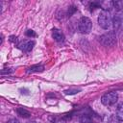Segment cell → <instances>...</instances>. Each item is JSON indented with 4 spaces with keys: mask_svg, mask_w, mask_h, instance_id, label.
Returning a JSON list of instances; mask_svg holds the SVG:
<instances>
[{
    "mask_svg": "<svg viewBox=\"0 0 123 123\" xmlns=\"http://www.w3.org/2000/svg\"><path fill=\"white\" fill-rule=\"evenodd\" d=\"M44 69V66L43 65H41V64H36V65H33V66H31V67H29L28 68V70H27V72H39V71H42Z\"/></svg>",
    "mask_w": 123,
    "mask_h": 123,
    "instance_id": "30bf717a",
    "label": "cell"
},
{
    "mask_svg": "<svg viewBox=\"0 0 123 123\" xmlns=\"http://www.w3.org/2000/svg\"><path fill=\"white\" fill-rule=\"evenodd\" d=\"M52 37H53V38H54L56 41H58V42H62V41L64 40V35H63V33H62L61 30H59V29H54V30H53V32H52Z\"/></svg>",
    "mask_w": 123,
    "mask_h": 123,
    "instance_id": "8992f818",
    "label": "cell"
},
{
    "mask_svg": "<svg viewBox=\"0 0 123 123\" xmlns=\"http://www.w3.org/2000/svg\"><path fill=\"white\" fill-rule=\"evenodd\" d=\"M18 115H20L21 117H24V118H27V117H30L31 116V112L29 111H27L25 108H18L16 110Z\"/></svg>",
    "mask_w": 123,
    "mask_h": 123,
    "instance_id": "ba28073f",
    "label": "cell"
},
{
    "mask_svg": "<svg viewBox=\"0 0 123 123\" xmlns=\"http://www.w3.org/2000/svg\"><path fill=\"white\" fill-rule=\"evenodd\" d=\"M79 90L77 89H74V90H65V94H75V93H78Z\"/></svg>",
    "mask_w": 123,
    "mask_h": 123,
    "instance_id": "ac0fdd59",
    "label": "cell"
},
{
    "mask_svg": "<svg viewBox=\"0 0 123 123\" xmlns=\"http://www.w3.org/2000/svg\"><path fill=\"white\" fill-rule=\"evenodd\" d=\"M49 120L52 123H66L67 119L63 116H58V115H50Z\"/></svg>",
    "mask_w": 123,
    "mask_h": 123,
    "instance_id": "52a82bcc",
    "label": "cell"
},
{
    "mask_svg": "<svg viewBox=\"0 0 123 123\" xmlns=\"http://www.w3.org/2000/svg\"><path fill=\"white\" fill-rule=\"evenodd\" d=\"M27 123H37L36 121H29V122H27Z\"/></svg>",
    "mask_w": 123,
    "mask_h": 123,
    "instance_id": "44dd1931",
    "label": "cell"
},
{
    "mask_svg": "<svg viewBox=\"0 0 123 123\" xmlns=\"http://www.w3.org/2000/svg\"><path fill=\"white\" fill-rule=\"evenodd\" d=\"M100 42L104 46H112L116 42V36L113 31H110L108 33H105L100 37Z\"/></svg>",
    "mask_w": 123,
    "mask_h": 123,
    "instance_id": "7a4b0ae2",
    "label": "cell"
},
{
    "mask_svg": "<svg viewBox=\"0 0 123 123\" xmlns=\"http://www.w3.org/2000/svg\"><path fill=\"white\" fill-rule=\"evenodd\" d=\"M80 121H81V123H94L92 121V119L87 115H82L80 118Z\"/></svg>",
    "mask_w": 123,
    "mask_h": 123,
    "instance_id": "4fadbf2b",
    "label": "cell"
},
{
    "mask_svg": "<svg viewBox=\"0 0 123 123\" xmlns=\"http://www.w3.org/2000/svg\"><path fill=\"white\" fill-rule=\"evenodd\" d=\"M10 72H12V70H7V73H10ZM1 73H2V74H5V70L3 69V70L1 71Z\"/></svg>",
    "mask_w": 123,
    "mask_h": 123,
    "instance_id": "ffe728a7",
    "label": "cell"
},
{
    "mask_svg": "<svg viewBox=\"0 0 123 123\" xmlns=\"http://www.w3.org/2000/svg\"><path fill=\"white\" fill-rule=\"evenodd\" d=\"M26 36L27 37H36V33L33 30H27L26 31Z\"/></svg>",
    "mask_w": 123,
    "mask_h": 123,
    "instance_id": "e0dca14e",
    "label": "cell"
},
{
    "mask_svg": "<svg viewBox=\"0 0 123 123\" xmlns=\"http://www.w3.org/2000/svg\"><path fill=\"white\" fill-rule=\"evenodd\" d=\"M77 11V9L74 7V6H71V7H69V9H68V12H67V16H71L75 12Z\"/></svg>",
    "mask_w": 123,
    "mask_h": 123,
    "instance_id": "5bb4252c",
    "label": "cell"
},
{
    "mask_svg": "<svg viewBox=\"0 0 123 123\" xmlns=\"http://www.w3.org/2000/svg\"><path fill=\"white\" fill-rule=\"evenodd\" d=\"M116 117L119 119V121H123V102H121L117 107Z\"/></svg>",
    "mask_w": 123,
    "mask_h": 123,
    "instance_id": "9c48e42d",
    "label": "cell"
},
{
    "mask_svg": "<svg viewBox=\"0 0 123 123\" xmlns=\"http://www.w3.org/2000/svg\"><path fill=\"white\" fill-rule=\"evenodd\" d=\"M98 23L100 25L101 28L103 29H108L111 27V23H112V18H111V14L109 11H105L103 10L99 16H98Z\"/></svg>",
    "mask_w": 123,
    "mask_h": 123,
    "instance_id": "6da1fadb",
    "label": "cell"
},
{
    "mask_svg": "<svg viewBox=\"0 0 123 123\" xmlns=\"http://www.w3.org/2000/svg\"><path fill=\"white\" fill-rule=\"evenodd\" d=\"M122 24V19L120 16L116 15L114 18H113V26H114V29H118Z\"/></svg>",
    "mask_w": 123,
    "mask_h": 123,
    "instance_id": "8fae6325",
    "label": "cell"
},
{
    "mask_svg": "<svg viewBox=\"0 0 123 123\" xmlns=\"http://www.w3.org/2000/svg\"><path fill=\"white\" fill-rule=\"evenodd\" d=\"M112 6L117 11H121V10H123V1H115V2H112Z\"/></svg>",
    "mask_w": 123,
    "mask_h": 123,
    "instance_id": "7c38bea8",
    "label": "cell"
},
{
    "mask_svg": "<svg viewBox=\"0 0 123 123\" xmlns=\"http://www.w3.org/2000/svg\"><path fill=\"white\" fill-rule=\"evenodd\" d=\"M118 100V94L114 91H110L105 93L102 97H101V103L104 106H112L113 104H115Z\"/></svg>",
    "mask_w": 123,
    "mask_h": 123,
    "instance_id": "3957f363",
    "label": "cell"
},
{
    "mask_svg": "<svg viewBox=\"0 0 123 123\" xmlns=\"http://www.w3.org/2000/svg\"><path fill=\"white\" fill-rule=\"evenodd\" d=\"M119 119L116 117V115H111L109 119V123H118Z\"/></svg>",
    "mask_w": 123,
    "mask_h": 123,
    "instance_id": "9a60e30c",
    "label": "cell"
},
{
    "mask_svg": "<svg viewBox=\"0 0 123 123\" xmlns=\"http://www.w3.org/2000/svg\"><path fill=\"white\" fill-rule=\"evenodd\" d=\"M35 46L34 40H23L18 44V48L24 52H30Z\"/></svg>",
    "mask_w": 123,
    "mask_h": 123,
    "instance_id": "5b68a950",
    "label": "cell"
},
{
    "mask_svg": "<svg viewBox=\"0 0 123 123\" xmlns=\"http://www.w3.org/2000/svg\"><path fill=\"white\" fill-rule=\"evenodd\" d=\"M78 28H79V31H80L82 34H88V33L91 31L92 22H91V20H90L88 17L83 16V17H81L80 20H79Z\"/></svg>",
    "mask_w": 123,
    "mask_h": 123,
    "instance_id": "277c9868",
    "label": "cell"
},
{
    "mask_svg": "<svg viewBox=\"0 0 123 123\" xmlns=\"http://www.w3.org/2000/svg\"><path fill=\"white\" fill-rule=\"evenodd\" d=\"M7 123H20V122H19V120L16 119V118H12V119H10Z\"/></svg>",
    "mask_w": 123,
    "mask_h": 123,
    "instance_id": "d6986e66",
    "label": "cell"
},
{
    "mask_svg": "<svg viewBox=\"0 0 123 123\" xmlns=\"http://www.w3.org/2000/svg\"><path fill=\"white\" fill-rule=\"evenodd\" d=\"M101 6V4L99 3V2H92L91 4H90V10L92 11L93 9H96V8H99Z\"/></svg>",
    "mask_w": 123,
    "mask_h": 123,
    "instance_id": "2e32d148",
    "label": "cell"
}]
</instances>
